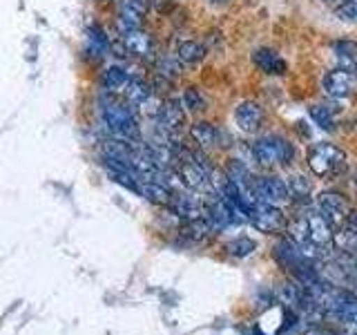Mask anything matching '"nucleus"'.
<instances>
[{
  "mask_svg": "<svg viewBox=\"0 0 357 335\" xmlns=\"http://www.w3.org/2000/svg\"><path fill=\"white\" fill-rule=\"evenodd\" d=\"M100 105H103L100 110H103L105 128L109 130L112 137L121 141H130V143L139 141V123L128 103H119L114 98L103 96Z\"/></svg>",
  "mask_w": 357,
  "mask_h": 335,
  "instance_id": "nucleus-1",
  "label": "nucleus"
},
{
  "mask_svg": "<svg viewBox=\"0 0 357 335\" xmlns=\"http://www.w3.org/2000/svg\"><path fill=\"white\" fill-rule=\"evenodd\" d=\"M308 168L319 179L340 177L346 170V152L333 143H319L308 152Z\"/></svg>",
  "mask_w": 357,
  "mask_h": 335,
  "instance_id": "nucleus-2",
  "label": "nucleus"
},
{
  "mask_svg": "<svg viewBox=\"0 0 357 335\" xmlns=\"http://www.w3.org/2000/svg\"><path fill=\"white\" fill-rule=\"evenodd\" d=\"M252 156L259 165H277L290 163L295 156L293 145L279 137H264L252 143Z\"/></svg>",
  "mask_w": 357,
  "mask_h": 335,
  "instance_id": "nucleus-3",
  "label": "nucleus"
},
{
  "mask_svg": "<svg viewBox=\"0 0 357 335\" xmlns=\"http://www.w3.org/2000/svg\"><path fill=\"white\" fill-rule=\"evenodd\" d=\"M248 219L252 221V226L261 232H279L286 228V215L279 206H268V204H257L250 208Z\"/></svg>",
  "mask_w": 357,
  "mask_h": 335,
  "instance_id": "nucleus-4",
  "label": "nucleus"
},
{
  "mask_svg": "<svg viewBox=\"0 0 357 335\" xmlns=\"http://www.w3.org/2000/svg\"><path fill=\"white\" fill-rule=\"evenodd\" d=\"M255 199L259 204H268V206H284L290 199L286 181L277 177H264L255 181Z\"/></svg>",
  "mask_w": 357,
  "mask_h": 335,
  "instance_id": "nucleus-5",
  "label": "nucleus"
},
{
  "mask_svg": "<svg viewBox=\"0 0 357 335\" xmlns=\"http://www.w3.org/2000/svg\"><path fill=\"white\" fill-rule=\"evenodd\" d=\"M150 0H121L119 5V18L116 25L121 34H128L134 29H141L143 16L148 14Z\"/></svg>",
  "mask_w": 357,
  "mask_h": 335,
  "instance_id": "nucleus-6",
  "label": "nucleus"
},
{
  "mask_svg": "<svg viewBox=\"0 0 357 335\" xmlns=\"http://www.w3.org/2000/svg\"><path fill=\"white\" fill-rule=\"evenodd\" d=\"M317 204H319L321 215L326 217L333 226H344V223L351 219V204L340 193H321Z\"/></svg>",
  "mask_w": 357,
  "mask_h": 335,
  "instance_id": "nucleus-7",
  "label": "nucleus"
},
{
  "mask_svg": "<svg viewBox=\"0 0 357 335\" xmlns=\"http://www.w3.org/2000/svg\"><path fill=\"white\" fill-rule=\"evenodd\" d=\"M324 89H326V94L333 96V98H346L355 92L357 87V78L351 70H333L324 76Z\"/></svg>",
  "mask_w": 357,
  "mask_h": 335,
  "instance_id": "nucleus-8",
  "label": "nucleus"
},
{
  "mask_svg": "<svg viewBox=\"0 0 357 335\" xmlns=\"http://www.w3.org/2000/svg\"><path fill=\"white\" fill-rule=\"evenodd\" d=\"M183 123H185V112H183L181 100H176V98L163 100L161 107H159V114H156V126L172 137L176 130H181Z\"/></svg>",
  "mask_w": 357,
  "mask_h": 335,
  "instance_id": "nucleus-9",
  "label": "nucleus"
},
{
  "mask_svg": "<svg viewBox=\"0 0 357 335\" xmlns=\"http://www.w3.org/2000/svg\"><path fill=\"white\" fill-rule=\"evenodd\" d=\"M234 121H237L241 132H257L264 121V112L255 100H243L234 110Z\"/></svg>",
  "mask_w": 357,
  "mask_h": 335,
  "instance_id": "nucleus-10",
  "label": "nucleus"
},
{
  "mask_svg": "<svg viewBox=\"0 0 357 335\" xmlns=\"http://www.w3.org/2000/svg\"><path fill=\"white\" fill-rule=\"evenodd\" d=\"M252 63L259 67V70L264 72V74H275V76H282V74H286V70H288V65H286V61L279 56L277 52H273V50H268V47H259V50H255V54H252Z\"/></svg>",
  "mask_w": 357,
  "mask_h": 335,
  "instance_id": "nucleus-11",
  "label": "nucleus"
},
{
  "mask_svg": "<svg viewBox=\"0 0 357 335\" xmlns=\"http://www.w3.org/2000/svg\"><path fill=\"white\" fill-rule=\"evenodd\" d=\"M123 47H126V54H130V56L148 59L152 54V38H150V34L134 29V31L123 34Z\"/></svg>",
  "mask_w": 357,
  "mask_h": 335,
  "instance_id": "nucleus-12",
  "label": "nucleus"
},
{
  "mask_svg": "<svg viewBox=\"0 0 357 335\" xmlns=\"http://www.w3.org/2000/svg\"><path fill=\"white\" fill-rule=\"evenodd\" d=\"M174 212L183 221H192L206 217V204L199 197L192 195H176L174 197Z\"/></svg>",
  "mask_w": 357,
  "mask_h": 335,
  "instance_id": "nucleus-13",
  "label": "nucleus"
},
{
  "mask_svg": "<svg viewBox=\"0 0 357 335\" xmlns=\"http://www.w3.org/2000/svg\"><path fill=\"white\" fill-rule=\"evenodd\" d=\"M306 221H308V232H310V241L312 244H317V246H326V244H331L333 241V223L324 217V215H308L306 217Z\"/></svg>",
  "mask_w": 357,
  "mask_h": 335,
  "instance_id": "nucleus-14",
  "label": "nucleus"
},
{
  "mask_svg": "<svg viewBox=\"0 0 357 335\" xmlns=\"http://www.w3.org/2000/svg\"><path fill=\"white\" fill-rule=\"evenodd\" d=\"M333 54L337 59L342 70H355L357 67V43L353 40H335L333 43Z\"/></svg>",
  "mask_w": 357,
  "mask_h": 335,
  "instance_id": "nucleus-15",
  "label": "nucleus"
},
{
  "mask_svg": "<svg viewBox=\"0 0 357 335\" xmlns=\"http://www.w3.org/2000/svg\"><path fill=\"white\" fill-rule=\"evenodd\" d=\"M190 137L195 139V143L199 148H212V145L219 143V130L212 126V123H206V121H199L195 123L192 128H190Z\"/></svg>",
  "mask_w": 357,
  "mask_h": 335,
  "instance_id": "nucleus-16",
  "label": "nucleus"
},
{
  "mask_svg": "<svg viewBox=\"0 0 357 335\" xmlns=\"http://www.w3.org/2000/svg\"><path fill=\"white\" fill-rule=\"evenodd\" d=\"M126 100H128V105H132V107H141L145 100H148L150 96H152V89H150V85L148 83H143V81H139V78H130V83L126 85Z\"/></svg>",
  "mask_w": 357,
  "mask_h": 335,
  "instance_id": "nucleus-17",
  "label": "nucleus"
},
{
  "mask_svg": "<svg viewBox=\"0 0 357 335\" xmlns=\"http://www.w3.org/2000/svg\"><path fill=\"white\" fill-rule=\"evenodd\" d=\"M204 56H206V47L197 40H185L176 50V59L183 65H197L204 61Z\"/></svg>",
  "mask_w": 357,
  "mask_h": 335,
  "instance_id": "nucleus-18",
  "label": "nucleus"
},
{
  "mask_svg": "<svg viewBox=\"0 0 357 335\" xmlns=\"http://www.w3.org/2000/svg\"><path fill=\"white\" fill-rule=\"evenodd\" d=\"M128 83H130V74L119 65L107 67L105 74H103V87L107 89V92H121V89H126Z\"/></svg>",
  "mask_w": 357,
  "mask_h": 335,
  "instance_id": "nucleus-19",
  "label": "nucleus"
},
{
  "mask_svg": "<svg viewBox=\"0 0 357 335\" xmlns=\"http://www.w3.org/2000/svg\"><path fill=\"white\" fill-rule=\"evenodd\" d=\"M139 193L145 197V199H150L152 204H170L172 201V195H170V188H165L161 184H152V181H141V188H139Z\"/></svg>",
  "mask_w": 357,
  "mask_h": 335,
  "instance_id": "nucleus-20",
  "label": "nucleus"
},
{
  "mask_svg": "<svg viewBox=\"0 0 357 335\" xmlns=\"http://www.w3.org/2000/svg\"><path fill=\"white\" fill-rule=\"evenodd\" d=\"M286 188H288V195L295 199H306L312 193L310 179H306L304 174H290L286 181Z\"/></svg>",
  "mask_w": 357,
  "mask_h": 335,
  "instance_id": "nucleus-21",
  "label": "nucleus"
},
{
  "mask_svg": "<svg viewBox=\"0 0 357 335\" xmlns=\"http://www.w3.org/2000/svg\"><path fill=\"white\" fill-rule=\"evenodd\" d=\"M87 43H89V52H96V56H105L109 52V40L98 27L87 31Z\"/></svg>",
  "mask_w": 357,
  "mask_h": 335,
  "instance_id": "nucleus-22",
  "label": "nucleus"
},
{
  "mask_svg": "<svg viewBox=\"0 0 357 335\" xmlns=\"http://www.w3.org/2000/svg\"><path fill=\"white\" fill-rule=\"evenodd\" d=\"M288 232H290V241H295L297 246L310 244V232H308V221H306V217L290 223Z\"/></svg>",
  "mask_w": 357,
  "mask_h": 335,
  "instance_id": "nucleus-23",
  "label": "nucleus"
},
{
  "mask_svg": "<svg viewBox=\"0 0 357 335\" xmlns=\"http://www.w3.org/2000/svg\"><path fill=\"white\" fill-rule=\"evenodd\" d=\"M255 248H257V244L248 237H239V239H232L226 244V251L234 257H245V255H250Z\"/></svg>",
  "mask_w": 357,
  "mask_h": 335,
  "instance_id": "nucleus-24",
  "label": "nucleus"
},
{
  "mask_svg": "<svg viewBox=\"0 0 357 335\" xmlns=\"http://www.w3.org/2000/svg\"><path fill=\"white\" fill-rule=\"evenodd\" d=\"M310 119L315 121V126H319L321 130H331L333 128V114L328 107L324 105H310Z\"/></svg>",
  "mask_w": 357,
  "mask_h": 335,
  "instance_id": "nucleus-25",
  "label": "nucleus"
},
{
  "mask_svg": "<svg viewBox=\"0 0 357 335\" xmlns=\"http://www.w3.org/2000/svg\"><path fill=\"white\" fill-rule=\"evenodd\" d=\"M183 105L190 112H199V110L206 107V98H204V94H201L197 87H188L185 94H183Z\"/></svg>",
  "mask_w": 357,
  "mask_h": 335,
  "instance_id": "nucleus-26",
  "label": "nucleus"
},
{
  "mask_svg": "<svg viewBox=\"0 0 357 335\" xmlns=\"http://www.w3.org/2000/svg\"><path fill=\"white\" fill-rule=\"evenodd\" d=\"M156 72H159V76H163L165 81H172V78L178 74V63L172 61L170 56H165V59H159V65H156Z\"/></svg>",
  "mask_w": 357,
  "mask_h": 335,
  "instance_id": "nucleus-27",
  "label": "nucleus"
},
{
  "mask_svg": "<svg viewBox=\"0 0 357 335\" xmlns=\"http://www.w3.org/2000/svg\"><path fill=\"white\" fill-rule=\"evenodd\" d=\"M279 299H282L284 304H288V306L297 304V302H299V288L293 286V284L282 286V290H279Z\"/></svg>",
  "mask_w": 357,
  "mask_h": 335,
  "instance_id": "nucleus-28",
  "label": "nucleus"
},
{
  "mask_svg": "<svg viewBox=\"0 0 357 335\" xmlns=\"http://www.w3.org/2000/svg\"><path fill=\"white\" fill-rule=\"evenodd\" d=\"M355 193H357V179H355Z\"/></svg>",
  "mask_w": 357,
  "mask_h": 335,
  "instance_id": "nucleus-29",
  "label": "nucleus"
},
{
  "mask_svg": "<svg viewBox=\"0 0 357 335\" xmlns=\"http://www.w3.org/2000/svg\"><path fill=\"white\" fill-rule=\"evenodd\" d=\"M324 3H331V0H324Z\"/></svg>",
  "mask_w": 357,
  "mask_h": 335,
  "instance_id": "nucleus-30",
  "label": "nucleus"
},
{
  "mask_svg": "<svg viewBox=\"0 0 357 335\" xmlns=\"http://www.w3.org/2000/svg\"><path fill=\"white\" fill-rule=\"evenodd\" d=\"M355 22H357V18H355Z\"/></svg>",
  "mask_w": 357,
  "mask_h": 335,
  "instance_id": "nucleus-31",
  "label": "nucleus"
}]
</instances>
